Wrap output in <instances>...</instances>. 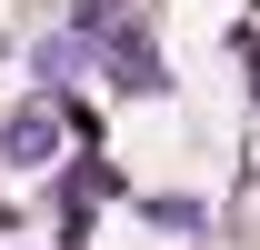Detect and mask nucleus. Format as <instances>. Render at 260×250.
<instances>
[{
  "label": "nucleus",
  "mask_w": 260,
  "mask_h": 250,
  "mask_svg": "<svg viewBox=\"0 0 260 250\" xmlns=\"http://www.w3.org/2000/svg\"><path fill=\"white\" fill-rule=\"evenodd\" d=\"M50 200H60V210H90V200H130V180H120V170H110L100 150H80L60 180H50Z\"/></svg>",
  "instance_id": "7ed1b4c3"
},
{
  "label": "nucleus",
  "mask_w": 260,
  "mask_h": 250,
  "mask_svg": "<svg viewBox=\"0 0 260 250\" xmlns=\"http://www.w3.org/2000/svg\"><path fill=\"white\" fill-rule=\"evenodd\" d=\"M140 220H160V230H210V210H200L190 190H150V200H140Z\"/></svg>",
  "instance_id": "39448f33"
},
{
  "label": "nucleus",
  "mask_w": 260,
  "mask_h": 250,
  "mask_svg": "<svg viewBox=\"0 0 260 250\" xmlns=\"http://www.w3.org/2000/svg\"><path fill=\"white\" fill-rule=\"evenodd\" d=\"M30 70L50 80V90H60V80H80V70H90V40H80V30H50V40L30 50Z\"/></svg>",
  "instance_id": "20e7f679"
},
{
  "label": "nucleus",
  "mask_w": 260,
  "mask_h": 250,
  "mask_svg": "<svg viewBox=\"0 0 260 250\" xmlns=\"http://www.w3.org/2000/svg\"><path fill=\"white\" fill-rule=\"evenodd\" d=\"M90 70L110 80V90H130V100H160V90H170V60H160V40H150V20H130L120 40H100Z\"/></svg>",
  "instance_id": "f257e3e1"
},
{
  "label": "nucleus",
  "mask_w": 260,
  "mask_h": 250,
  "mask_svg": "<svg viewBox=\"0 0 260 250\" xmlns=\"http://www.w3.org/2000/svg\"><path fill=\"white\" fill-rule=\"evenodd\" d=\"M0 160H10V170H50V160H60V100H20V110L0 120Z\"/></svg>",
  "instance_id": "f03ea898"
}]
</instances>
